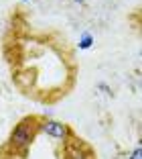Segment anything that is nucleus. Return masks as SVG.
Segmentation results:
<instances>
[{
	"mask_svg": "<svg viewBox=\"0 0 142 159\" xmlns=\"http://www.w3.org/2000/svg\"><path fill=\"white\" fill-rule=\"evenodd\" d=\"M63 159H96L92 147L85 145L81 139H69L63 143Z\"/></svg>",
	"mask_w": 142,
	"mask_h": 159,
	"instance_id": "obj_3",
	"label": "nucleus"
},
{
	"mask_svg": "<svg viewBox=\"0 0 142 159\" xmlns=\"http://www.w3.org/2000/svg\"><path fill=\"white\" fill-rule=\"evenodd\" d=\"M93 41H96V39H93V35L92 33H81V39H79V49H81V51H87V49H89V47L93 45Z\"/></svg>",
	"mask_w": 142,
	"mask_h": 159,
	"instance_id": "obj_4",
	"label": "nucleus"
},
{
	"mask_svg": "<svg viewBox=\"0 0 142 159\" xmlns=\"http://www.w3.org/2000/svg\"><path fill=\"white\" fill-rule=\"evenodd\" d=\"M128 159H142V147H140V145L134 147V151L128 155Z\"/></svg>",
	"mask_w": 142,
	"mask_h": 159,
	"instance_id": "obj_5",
	"label": "nucleus"
},
{
	"mask_svg": "<svg viewBox=\"0 0 142 159\" xmlns=\"http://www.w3.org/2000/svg\"><path fill=\"white\" fill-rule=\"evenodd\" d=\"M0 159H23V157H19V155H6V157H0Z\"/></svg>",
	"mask_w": 142,
	"mask_h": 159,
	"instance_id": "obj_7",
	"label": "nucleus"
},
{
	"mask_svg": "<svg viewBox=\"0 0 142 159\" xmlns=\"http://www.w3.org/2000/svg\"><path fill=\"white\" fill-rule=\"evenodd\" d=\"M20 2H28V0H20Z\"/></svg>",
	"mask_w": 142,
	"mask_h": 159,
	"instance_id": "obj_9",
	"label": "nucleus"
},
{
	"mask_svg": "<svg viewBox=\"0 0 142 159\" xmlns=\"http://www.w3.org/2000/svg\"><path fill=\"white\" fill-rule=\"evenodd\" d=\"M75 4H83V2H87V0H73Z\"/></svg>",
	"mask_w": 142,
	"mask_h": 159,
	"instance_id": "obj_8",
	"label": "nucleus"
},
{
	"mask_svg": "<svg viewBox=\"0 0 142 159\" xmlns=\"http://www.w3.org/2000/svg\"><path fill=\"white\" fill-rule=\"evenodd\" d=\"M97 88H100V90H104V92H105V94H108V96H110V94H112V90H110V86H108V84H104V82H100V84H97Z\"/></svg>",
	"mask_w": 142,
	"mask_h": 159,
	"instance_id": "obj_6",
	"label": "nucleus"
},
{
	"mask_svg": "<svg viewBox=\"0 0 142 159\" xmlns=\"http://www.w3.org/2000/svg\"><path fill=\"white\" fill-rule=\"evenodd\" d=\"M39 133H45L47 137H51V139H57L61 141V143H65V141L73 139V131H71V126L65 125V122L61 120H55V118H41L39 116V125H37Z\"/></svg>",
	"mask_w": 142,
	"mask_h": 159,
	"instance_id": "obj_2",
	"label": "nucleus"
},
{
	"mask_svg": "<svg viewBox=\"0 0 142 159\" xmlns=\"http://www.w3.org/2000/svg\"><path fill=\"white\" fill-rule=\"evenodd\" d=\"M37 125H39V116H24L23 120L16 122L8 135V141H6V151L10 155H19V157L24 159V155L28 153L32 141L39 133Z\"/></svg>",
	"mask_w": 142,
	"mask_h": 159,
	"instance_id": "obj_1",
	"label": "nucleus"
}]
</instances>
